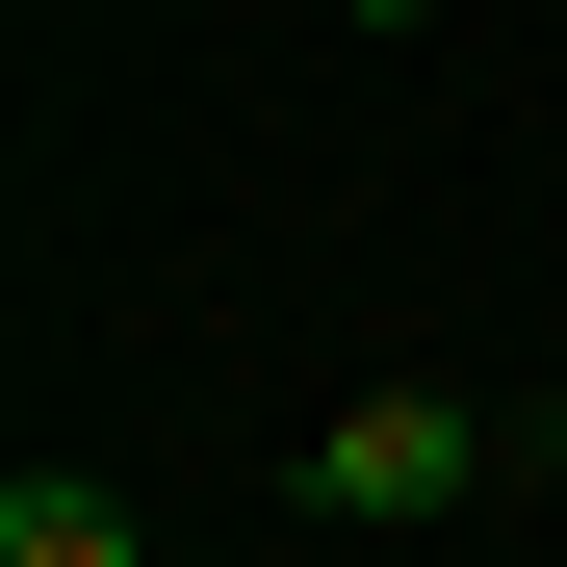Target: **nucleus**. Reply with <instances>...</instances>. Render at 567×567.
Masks as SVG:
<instances>
[{
  "label": "nucleus",
  "instance_id": "obj_2",
  "mask_svg": "<svg viewBox=\"0 0 567 567\" xmlns=\"http://www.w3.org/2000/svg\"><path fill=\"white\" fill-rule=\"evenodd\" d=\"M0 567H155V516L104 464H27V491H0Z\"/></svg>",
  "mask_w": 567,
  "mask_h": 567
},
{
  "label": "nucleus",
  "instance_id": "obj_1",
  "mask_svg": "<svg viewBox=\"0 0 567 567\" xmlns=\"http://www.w3.org/2000/svg\"><path fill=\"white\" fill-rule=\"evenodd\" d=\"M284 491H310L336 542H413V516L491 491V413H464V388H361V413H310V464H284Z\"/></svg>",
  "mask_w": 567,
  "mask_h": 567
},
{
  "label": "nucleus",
  "instance_id": "obj_3",
  "mask_svg": "<svg viewBox=\"0 0 567 567\" xmlns=\"http://www.w3.org/2000/svg\"><path fill=\"white\" fill-rule=\"evenodd\" d=\"M336 27H413V0H336Z\"/></svg>",
  "mask_w": 567,
  "mask_h": 567
}]
</instances>
